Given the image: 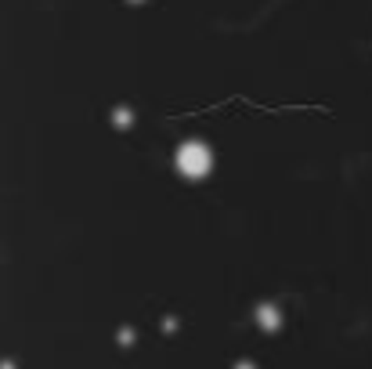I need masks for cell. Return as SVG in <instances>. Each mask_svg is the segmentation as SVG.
<instances>
[{
  "label": "cell",
  "instance_id": "obj_1",
  "mask_svg": "<svg viewBox=\"0 0 372 369\" xmlns=\"http://www.w3.org/2000/svg\"><path fill=\"white\" fill-rule=\"evenodd\" d=\"M210 167H213V156H210V148H206L203 141H188V145L177 148V170H181L184 177L199 181V177L210 174Z\"/></svg>",
  "mask_w": 372,
  "mask_h": 369
}]
</instances>
